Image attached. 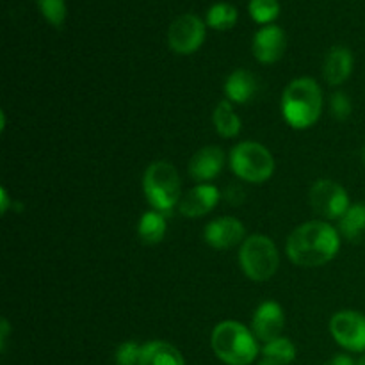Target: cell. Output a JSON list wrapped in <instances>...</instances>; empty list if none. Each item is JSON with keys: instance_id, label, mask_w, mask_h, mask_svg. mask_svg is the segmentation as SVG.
I'll return each instance as SVG.
<instances>
[{"instance_id": "obj_31", "label": "cell", "mask_w": 365, "mask_h": 365, "mask_svg": "<svg viewBox=\"0 0 365 365\" xmlns=\"http://www.w3.org/2000/svg\"><path fill=\"white\" fill-rule=\"evenodd\" d=\"M259 365H280V364H277V362H271V360H266V359H264L262 362H260Z\"/></svg>"}, {"instance_id": "obj_33", "label": "cell", "mask_w": 365, "mask_h": 365, "mask_svg": "<svg viewBox=\"0 0 365 365\" xmlns=\"http://www.w3.org/2000/svg\"><path fill=\"white\" fill-rule=\"evenodd\" d=\"M362 159H364V164H365V146H364V150H362Z\"/></svg>"}, {"instance_id": "obj_6", "label": "cell", "mask_w": 365, "mask_h": 365, "mask_svg": "<svg viewBox=\"0 0 365 365\" xmlns=\"http://www.w3.org/2000/svg\"><path fill=\"white\" fill-rule=\"evenodd\" d=\"M230 168L235 177L248 184H262L274 173V159L269 150L257 141H242L230 152Z\"/></svg>"}, {"instance_id": "obj_14", "label": "cell", "mask_w": 365, "mask_h": 365, "mask_svg": "<svg viewBox=\"0 0 365 365\" xmlns=\"http://www.w3.org/2000/svg\"><path fill=\"white\" fill-rule=\"evenodd\" d=\"M227 155L220 146H203L189 160V175L196 182L214 180L223 171Z\"/></svg>"}, {"instance_id": "obj_19", "label": "cell", "mask_w": 365, "mask_h": 365, "mask_svg": "<svg viewBox=\"0 0 365 365\" xmlns=\"http://www.w3.org/2000/svg\"><path fill=\"white\" fill-rule=\"evenodd\" d=\"M138 235L145 245H159L166 235V216L157 210H148L138 223Z\"/></svg>"}, {"instance_id": "obj_28", "label": "cell", "mask_w": 365, "mask_h": 365, "mask_svg": "<svg viewBox=\"0 0 365 365\" xmlns=\"http://www.w3.org/2000/svg\"><path fill=\"white\" fill-rule=\"evenodd\" d=\"M327 365H356L349 355H335Z\"/></svg>"}, {"instance_id": "obj_30", "label": "cell", "mask_w": 365, "mask_h": 365, "mask_svg": "<svg viewBox=\"0 0 365 365\" xmlns=\"http://www.w3.org/2000/svg\"><path fill=\"white\" fill-rule=\"evenodd\" d=\"M2 327H0V331H2V335H0V342H2V349L6 348V341H7V334H9V323H7V319H2Z\"/></svg>"}, {"instance_id": "obj_10", "label": "cell", "mask_w": 365, "mask_h": 365, "mask_svg": "<svg viewBox=\"0 0 365 365\" xmlns=\"http://www.w3.org/2000/svg\"><path fill=\"white\" fill-rule=\"evenodd\" d=\"M246 228L237 217L223 216L210 221L203 230V239L210 248L228 250L245 242Z\"/></svg>"}, {"instance_id": "obj_11", "label": "cell", "mask_w": 365, "mask_h": 365, "mask_svg": "<svg viewBox=\"0 0 365 365\" xmlns=\"http://www.w3.org/2000/svg\"><path fill=\"white\" fill-rule=\"evenodd\" d=\"M287 48V38L284 29L278 25H264L260 31L255 32L252 43L253 56L259 63L273 64L282 59Z\"/></svg>"}, {"instance_id": "obj_2", "label": "cell", "mask_w": 365, "mask_h": 365, "mask_svg": "<svg viewBox=\"0 0 365 365\" xmlns=\"http://www.w3.org/2000/svg\"><path fill=\"white\" fill-rule=\"evenodd\" d=\"M323 113V91L310 77H298L289 82L282 95L284 120L296 130H307L317 123Z\"/></svg>"}, {"instance_id": "obj_5", "label": "cell", "mask_w": 365, "mask_h": 365, "mask_svg": "<svg viewBox=\"0 0 365 365\" xmlns=\"http://www.w3.org/2000/svg\"><path fill=\"white\" fill-rule=\"evenodd\" d=\"M239 266L250 280H271L280 266V255L273 239L260 234L246 237L239 250Z\"/></svg>"}, {"instance_id": "obj_27", "label": "cell", "mask_w": 365, "mask_h": 365, "mask_svg": "<svg viewBox=\"0 0 365 365\" xmlns=\"http://www.w3.org/2000/svg\"><path fill=\"white\" fill-rule=\"evenodd\" d=\"M225 200H227L230 205H241V203L246 200L245 189L237 184L228 185V187L225 189Z\"/></svg>"}, {"instance_id": "obj_9", "label": "cell", "mask_w": 365, "mask_h": 365, "mask_svg": "<svg viewBox=\"0 0 365 365\" xmlns=\"http://www.w3.org/2000/svg\"><path fill=\"white\" fill-rule=\"evenodd\" d=\"M331 337L341 348L365 353V316L356 310H341L330 321Z\"/></svg>"}, {"instance_id": "obj_20", "label": "cell", "mask_w": 365, "mask_h": 365, "mask_svg": "<svg viewBox=\"0 0 365 365\" xmlns=\"http://www.w3.org/2000/svg\"><path fill=\"white\" fill-rule=\"evenodd\" d=\"M339 234L348 241L356 242L365 234V203H355L349 205L344 216L339 220Z\"/></svg>"}, {"instance_id": "obj_23", "label": "cell", "mask_w": 365, "mask_h": 365, "mask_svg": "<svg viewBox=\"0 0 365 365\" xmlns=\"http://www.w3.org/2000/svg\"><path fill=\"white\" fill-rule=\"evenodd\" d=\"M250 16L260 25H271L280 14V2L278 0H250Z\"/></svg>"}, {"instance_id": "obj_17", "label": "cell", "mask_w": 365, "mask_h": 365, "mask_svg": "<svg viewBox=\"0 0 365 365\" xmlns=\"http://www.w3.org/2000/svg\"><path fill=\"white\" fill-rule=\"evenodd\" d=\"M139 365H185V362L175 346L164 341H152L143 346Z\"/></svg>"}, {"instance_id": "obj_7", "label": "cell", "mask_w": 365, "mask_h": 365, "mask_svg": "<svg viewBox=\"0 0 365 365\" xmlns=\"http://www.w3.org/2000/svg\"><path fill=\"white\" fill-rule=\"evenodd\" d=\"M309 203L323 221H339L349 209V196L341 184L330 178H321L310 187Z\"/></svg>"}, {"instance_id": "obj_4", "label": "cell", "mask_w": 365, "mask_h": 365, "mask_svg": "<svg viewBox=\"0 0 365 365\" xmlns=\"http://www.w3.org/2000/svg\"><path fill=\"white\" fill-rule=\"evenodd\" d=\"M143 191L153 210L170 216L182 198V184L177 168L166 160L150 164L143 177Z\"/></svg>"}, {"instance_id": "obj_16", "label": "cell", "mask_w": 365, "mask_h": 365, "mask_svg": "<svg viewBox=\"0 0 365 365\" xmlns=\"http://www.w3.org/2000/svg\"><path fill=\"white\" fill-rule=\"evenodd\" d=\"M257 93V81L248 70H234L225 81V95L234 103H246Z\"/></svg>"}, {"instance_id": "obj_29", "label": "cell", "mask_w": 365, "mask_h": 365, "mask_svg": "<svg viewBox=\"0 0 365 365\" xmlns=\"http://www.w3.org/2000/svg\"><path fill=\"white\" fill-rule=\"evenodd\" d=\"M0 202H2V207H0V210H2V214H6L7 209H9V196H7L6 187L0 189Z\"/></svg>"}, {"instance_id": "obj_15", "label": "cell", "mask_w": 365, "mask_h": 365, "mask_svg": "<svg viewBox=\"0 0 365 365\" xmlns=\"http://www.w3.org/2000/svg\"><path fill=\"white\" fill-rule=\"evenodd\" d=\"M353 59L351 50L346 46H334L324 57L323 64V77L330 86H341L349 78L353 71Z\"/></svg>"}, {"instance_id": "obj_24", "label": "cell", "mask_w": 365, "mask_h": 365, "mask_svg": "<svg viewBox=\"0 0 365 365\" xmlns=\"http://www.w3.org/2000/svg\"><path fill=\"white\" fill-rule=\"evenodd\" d=\"M39 13L52 27L61 29L66 20V0H36Z\"/></svg>"}, {"instance_id": "obj_22", "label": "cell", "mask_w": 365, "mask_h": 365, "mask_svg": "<svg viewBox=\"0 0 365 365\" xmlns=\"http://www.w3.org/2000/svg\"><path fill=\"white\" fill-rule=\"evenodd\" d=\"M262 355L266 360L277 362L280 365H289L296 359V346L292 344L291 339L278 337L274 341L266 342L262 349Z\"/></svg>"}, {"instance_id": "obj_32", "label": "cell", "mask_w": 365, "mask_h": 365, "mask_svg": "<svg viewBox=\"0 0 365 365\" xmlns=\"http://www.w3.org/2000/svg\"><path fill=\"white\" fill-rule=\"evenodd\" d=\"M356 365H365V353H364L362 356H360V360H359V362H356Z\"/></svg>"}, {"instance_id": "obj_1", "label": "cell", "mask_w": 365, "mask_h": 365, "mask_svg": "<svg viewBox=\"0 0 365 365\" xmlns=\"http://www.w3.org/2000/svg\"><path fill=\"white\" fill-rule=\"evenodd\" d=\"M341 250V234L328 221L314 220L299 225L287 239V257L299 267H321Z\"/></svg>"}, {"instance_id": "obj_21", "label": "cell", "mask_w": 365, "mask_h": 365, "mask_svg": "<svg viewBox=\"0 0 365 365\" xmlns=\"http://www.w3.org/2000/svg\"><path fill=\"white\" fill-rule=\"evenodd\" d=\"M239 13L228 2H216L207 11V25L214 31H228L237 24Z\"/></svg>"}, {"instance_id": "obj_3", "label": "cell", "mask_w": 365, "mask_h": 365, "mask_svg": "<svg viewBox=\"0 0 365 365\" xmlns=\"http://www.w3.org/2000/svg\"><path fill=\"white\" fill-rule=\"evenodd\" d=\"M210 346L214 355L227 365H250L259 355L255 334L239 321H221L212 330Z\"/></svg>"}, {"instance_id": "obj_26", "label": "cell", "mask_w": 365, "mask_h": 365, "mask_svg": "<svg viewBox=\"0 0 365 365\" xmlns=\"http://www.w3.org/2000/svg\"><path fill=\"white\" fill-rule=\"evenodd\" d=\"M330 109H331V114H334L335 120H339V121L348 120V118L351 116V110H353L351 100H349V96L346 95V93H342V91L334 93L330 98Z\"/></svg>"}, {"instance_id": "obj_18", "label": "cell", "mask_w": 365, "mask_h": 365, "mask_svg": "<svg viewBox=\"0 0 365 365\" xmlns=\"http://www.w3.org/2000/svg\"><path fill=\"white\" fill-rule=\"evenodd\" d=\"M214 128H216L217 134L225 139L237 138L239 132H241V118L237 116V113L234 110L230 100H221L216 106L212 114Z\"/></svg>"}, {"instance_id": "obj_25", "label": "cell", "mask_w": 365, "mask_h": 365, "mask_svg": "<svg viewBox=\"0 0 365 365\" xmlns=\"http://www.w3.org/2000/svg\"><path fill=\"white\" fill-rule=\"evenodd\" d=\"M141 351H143V346H139L138 342L134 341L123 342V344L116 349V364L139 365V362H141Z\"/></svg>"}, {"instance_id": "obj_13", "label": "cell", "mask_w": 365, "mask_h": 365, "mask_svg": "<svg viewBox=\"0 0 365 365\" xmlns=\"http://www.w3.org/2000/svg\"><path fill=\"white\" fill-rule=\"evenodd\" d=\"M221 200V192L216 185L198 184L182 195L178 210L185 217L207 216L212 209H216Z\"/></svg>"}, {"instance_id": "obj_8", "label": "cell", "mask_w": 365, "mask_h": 365, "mask_svg": "<svg viewBox=\"0 0 365 365\" xmlns=\"http://www.w3.org/2000/svg\"><path fill=\"white\" fill-rule=\"evenodd\" d=\"M205 41V24L192 13L180 14L168 29V45L175 53L189 56L195 53Z\"/></svg>"}, {"instance_id": "obj_12", "label": "cell", "mask_w": 365, "mask_h": 365, "mask_svg": "<svg viewBox=\"0 0 365 365\" xmlns=\"http://www.w3.org/2000/svg\"><path fill=\"white\" fill-rule=\"evenodd\" d=\"M285 327V314L280 303L264 302L257 307L252 317V331L259 341L266 342L282 337Z\"/></svg>"}]
</instances>
